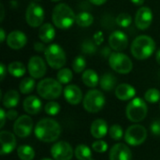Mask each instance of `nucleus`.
Masks as SVG:
<instances>
[{"label":"nucleus","instance_id":"10","mask_svg":"<svg viewBox=\"0 0 160 160\" xmlns=\"http://www.w3.org/2000/svg\"><path fill=\"white\" fill-rule=\"evenodd\" d=\"M45 13L41 6L38 5L35 2H32L28 5L25 12V20L28 25L31 27H38L43 24Z\"/></svg>","mask_w":160,"mask_h":160},{"label":"nucleus","instance_id":"50","mask_svg":"<svg viewBox=\"0 0 160 160\" xmlns=\"http://www.w3.org/2000/svg\"><path fill=\"white\" fill-rule=\"evenodd\" d=\"M52 2H58V1H60V0H51Z\"/></svg>","mask_w":160,"mask_h":160},{"label":"nucleus","instance_id":"14","mask_svg":"<svg viewBox=\"0 0 160 160\" xmlns=\"http://www.w3.org/2000/svg\"><path fill=\"white\" fill-rule=\"evenodd\" d=\"M153 22V12L150 8H140L135 16V24L140 30H146Z\"/></svg>","mask_w":160,"mask_h":160},{"label":"nucleus","instance_id":"32","mask_svg":"<svg viewBox=\"0 0 160 160\" xmlns=\"http://www.w3.org/2000/svg\"><path fill=\"white\" fill-rule=\"evenodd\" d=\"M73 73L69 68H61L57 73V81L62 84H68L72 81Z\"/></svg>","mask_w":160,"mask_h":160},{"label":"nucleus","instance_id":"44","mask_svg":"<svg viewBox=\"0 0 160 160\" xmlns=\"http://www.w3.org/2000/svg\"><path fill=\"white\" fill-rule=\"evenodd\" d=\"M7 71H8V68H6V66L4 64H1L0 65V78H1V81H3L5 79Z\"/></svg>","mask_w":160,"mask_h":160},{"label":"nucleus","instance_id":"17","mask_svg":"<svg viewBox=\"0 0 160 160\" xmlns=\"http://www.w3.org/2000/svg\"><path fill=\"white\" fill-rule=\"evenodd\" d=\"M27 43V38L24 33L20 30H14L10 32L7 37V44L13 50H20L23 48Z\"/></svg>","mask_w":160,"mask_h":160},{"label":"nucleus","instance_id":"11","mask_svg":"<svg viewBox=\"0 0 160 160\" xmlns=\"http://www.w3.org/2000/svg\"><path fill=\"white\" fill-rule=\"evenodd\" d=\"M33 129V120L28 115L19 116L13 125V131L19 138L28 137Z\"/></svg>","mask_w":160,"mask_h":160},{"label":"nucleus","instance_id":"38","mask_svg":"<svg viewBox=\"0 0 160 160\" xmlns=\"http://www.w3.org/2000/svg\"><path fill=\"white\" fill-rule=\"evenodd\" d=\"M82 50L85 54H94L97 52V44L92 40H84L82 45Z\"/></svg>","mask_w":160,"mask_h":160},{"label":"nucleus","instance_id":"3","mask_svg":"<svg viewBox=\"0 0 160 160\" xmlns=\"http://www.w3.org/2000/svg\"><path fill=\"white\" fill-rule=\"evenodd\" d=\"M130 51L136 59L145 60L155 52L156 42L151 37L141 35L132 41Z\"/></svg>","mask_w":160,"mask_h":160},{"label":"nucleus","instance_id":"2","mask_svg":"<svg viewBox=\"0 0 160 160\" xmlns=\"http://www.w3.org/2000/svg\"><path fill=\"white\" fill-rule=\"evenodd\" d=\"M52 20L57 28L66 30L72 26L76 20V15L68 5L60 3L53 8Z\"/></svg>","mask_w":160,"mask_h":160},{"label":"nucleus","instance_id":"20","mask_svg":"<svg viewBox=\"0 0 160 160\" xmlns=\"http://www.w3.org/2000/svg\"><path fill=\"white\" fill-rule=\"evenodd\" d=\"M22 107L25 112H27L28 114L35 115L40 112L42 109V103L38 97L29 96L23 100Z\"/></svg>","mask_w":160,"mask_h":160},{"label":"nucleus","instance_id":"18","mask_svg":"<svg viewBox=\"0 0 160 160\" xmlns=\"http://www.w3.org/2000/svg\"><path fill=\"white\" fill-rule=\"evenodd\" d=\"M110 160H131L132 153L129 147L124 143H117L110 151Z\"/></svg>","mask_w":160,"mask_h":160},{"label":"nucleus","instance_id":"13","mask_svg":"<svg viewBox=\"0 0 160 160\" xmlns=\"http://www.w3.org/2000/svg\"><path fill=\"white\" fill-rule=\"evenodd\" d=\"M28 72L30 76L34 79H40L42 78L47 71L46 64L44 60L40 56H32L29 59L28 65H27Z\"/></svg>","mask_w":160,"mask_h":160},{"label":"nucleus","instance_id":"45","mask_svg":"<svg viewBox=\"0 0 160 160\" xmlns=\"http://www.w3.org/2000/svg\"><path fill=\"white\" fill-rule=\"evenodd\" d=\"M92 4L96 5V6H101L103 4H105L107 2V0H89Z\"/></svg>","mask_w":160,"mask_h":160},{"label":"nucleus","instance_id":"46","mask_svg":"<svg viewBox=\"0 0 160 160\" xmlns=\"http://www.w3.org/2000/svg\"><path fill=\"white\" fill-rule=\"evenodd\" d=\"M0 34H1V36H0V41H1V42H4V40L7 39V38H6L5 30H4L3 28L0 29Z\"/></svg>","mask_w":160,"mask_h":160},{"label":"nucleus","instance_id":"19","mask_svg":"<svg viewBox=\"0 0 160 160\" xmlns=\"http://www.w3.org/2000/svg\"><path fill=\"white\" fill-rule=\"evenodd\" d=\"M64 97L71 105H78L82 99V90L75 84H69L64 89Z\"/></svg>","mask_w":160,"mask_h":160},{"label":"nucleus","instance_id":"36","mask_svg":"<svg viewBox=\"0 0 160 160\" xmlns=\"http://www.w3.org/2000/svg\"><path fill=\"white\" fill-rule=\"evenodd\" d=\"M132 22V18L128 13H121L116 17V23L123 27V28H127L128 27Z\"/></svg>","mask_w":160,"mask_h":160},{"label":"nucleus","instance_id":"29","mask_svg":"<svg viewBox=\"0 0 160 160\" xmlns=\"http://www.w3.org/2000/svg\"><path fill=\"white\" fill-rule=\"evenodd\" d=\"M17 155L21 160H33L35 158V150L30 145H21L17 149Z\"/></svg>","mask_w":160,"mask_h":160},{"label":"nucleus","instance_id":"42","mask_svg":"<svg viewBox=\"0 0 160 160\" xmlns=\"http://www.w3.org/2000/svg\"><path fill=\"white\" fill-rule=\"evenodd\" d=\"M7 118L9 120H16L18 118V112L12 109H10L8 112H7Z\"/></svg>","mask_w":160,"mask_h":160},{"label":"nucleus","instance_id":"33","mask_svg":"<svg viewBox=\"0 0 160 160\" xmlns=\"http://www.w3.org/2000/svg\"><path fill=\"white\" fill-rule=\"evenodd\" d=\"M144 98L149 103H157L160 100V92L159 90L156 88H150L148 89L144 94Z\"/></svg>","mask_w":160,"mask_h":160},{"label":"nucleus","instance_id":"22","mask_svg":"<svg viewBox=\"0 0 160 160\" xmlns=\"http://www.w3.org/2000/svg\"><path fill=\"white\" fill-rule=\"evenodd\" d=\"M90 132L95 139H102L109 132L107 122L103 119H96L91 125Z\"/></svg>","mask_w":160,"mask_h":160},{"label":"nucleus","instance_id":"40","mask_svg":"<svg viewBox=\"0 0 160 160\" xmlns=\"http://www.w3.org/2000/svg\"><path fill=\"white\" fill-rule=\"evenodd\" d=\"M151 132L156 135V136H160V119L155 120L150 127Z\"/></svg>","mask_w":160,"mask_h":160},{"label":"nucleus","instance_id":"31","mask_svg":"<svg viewBox=\"0 0 160 160\" xmlns=\"http://www.w3.org/2000/svg\"><path fill=\"white\" fill-rule=\"evenodd\" d=\"M36 86V82L34 78H24L19 85L20 92L23 95L30 94Z\"/></svg>","mask_w":160,"mask_h":160},{"label":"nucleus","instance_id":"39","mask_svg":"<svg viewBox=\"0 0 160 160\" xmlns=\"http://www.w3.org/2000/svg\"><path fill=\"white\" fill-rule=\"evenodd\" d=\"M92 148L95 152L97 153H99V154H102V153H105L108 149V144L106 142L102 141V140H97L96 142H93L92 144Z\"/></svg>","mask_w":160,"mask_h":160},{"label":"nucleus","instance_id":"7","mask_svg":"<svg viewBox=\"0 0 160 160\" xmlns=\"http://www.w3.org/2000/svg\"><path fill=\"white\" fill-rule=\"evenodd\" d=\"M105 97L102 92L98 90H90L83 98V108L91 113H96L101 111L105 105Z\"/></svg>","mask_w":160,"mask_h":160},{"label":"nucleus","instance_id":"23","mask_svg":"<svg viewBox=\"0 0 160 160\" xmlns=\"http://www.w3.org/2000/svg\"><path fill=\"white\" fill-rule=\"evenodd\" d=\"M55 37V30L50 22L43 23L38 29V38L44 43H50Z\"/></svg>","mask_w":160,"mask_h":160},{"label":"nucleus","instance_id":"47","mask_svg":"<svg viewBox=\"0 0 160 160\" xmlns=\"http://www.w3.org/2000/svg\"><path fill=\"white\" fill-rule=\"evenodd\" d=\"M131 2L136 6H142L144 3V0H131Z\"/></svg>","mask_w":160,"mask_h":160},{"label":"nucleus","instance_id":"35","mask_svg":"<svg viewBox=\"0 0 160 160\" xmlns=\"http://www.w3.org/2000/svg\"><path fill=\"white\" fill-rule=\"evenodd\" d=\"M109 134L110 137L114 141H120L123 136H125L123 128L119 125H112L109 129Z\"/></svg>","mask_w":160,"mask_h":160},{"label":"nucleus","instance_id":"41","mask_svg":"<svg viewBox=\"0 0 160 160\" xmlns=\"http://www.w3.org/2000/svg\"><path fill=\"white\" fill-rule=\"evenodd\" d=\"M34 49L38 52H45L47 47L44 45V42H36L34 45Z\"/></svg>","mask_w":160,"mask_h":160},{"label":"nucleus","instance_id":"6","mask_svg":"<svg viewBox=\"0 0 160 160\" xmlns=\"http://www.w3.org/2000/svg\"><path fill=\"white\" fill-rule=\"evenodd\" d=\"M44 54L48 65L53 69H61L67 62L66 53L58 44L49 45Z\"/></svg>","mask_w":160,"mask_h":160},{"label":"nucleus","instance_id":"4","mask_svg":"<svg viewBox=\"0 0 160 160\" xmlns=\"http://www.w3.org/2000/svg\"><path fill=\"white\" fill-rule=\"evenodd\" d=\"M62 83H60L58 81L52 79V78H46L41 80L37 86L38 94L44 99L52 100L58 98L62 94Z\"/></svg>","mask_w":160,"mask_h":160},{"label":"nucleus","instance_id":"5","mask_svg":"<svg viewBox=\"0 0 160 160\" xmlns=\"http://www.w3.org/2000/svg\"><path fill=\"white\" fill-rule=\"evenodd\" d=\"M148 112V108L143 99L135 98L128 104L126 109L127 118L133 123H140L145 119Z\"/></svg>","mask_w":160,"mask_h":160},{"label":"nucleus","instance_id":"15","mask_svg":"<svg viewBox=\"0 0 160 160\" xmlns=\"http://www.w3.org/2000/svg\"><path fill=\"white\" fill-rule=\"evenodd\" d=\"M109 44L111 48L116 52H122L127 49L128 45V36L120 30L113 31L109 38Z\"/></svg>","mask_w":160,"mask_h":160},{"label":"nucleus","instance_id":"28","mask_svg":"<svg viewBox=\"0 0 160 160\" xmlns=\"http://www.w3.org/2000/svg\"><path fill=\"white\" fill-rule=\"evenodd\" d=\"M75 22L81 27H88L94 22V17L91 13L82 11L76 15Z\"/></svg>","mask_w":160,"mask_h":160},{"label":"nucleus","instance_id":"49","mask_svg":"<svg viewBox=\"0 0 160 160\" xmlns=\"http://www.w3.org/2000/svg\"><path fill=\"white\" fill-rule=\"evenodd\" d=\"M1 10H2V13H1V21H3V19H4V7H3V5H1Z\"/></svg>","mask_w":160,"mask_h":160},{"label":"nucleus","instance_id":"24","mask_svg":"<svg viewBox=\"0 0 160 160\" xmlns=\"http://www.w3.org/2000/svg\"><path fill=\"white\" fill-rule=\"evenodd\" d=\"M20 101V95L16 90L8 91L3 97V105L7 109L15 108Z\"/></svg>","mask_w":160,"mask_h":160},{"label":"nucleus","instance_id":"27","mask_svg":"<svg viewBox=\"0 0 160 160\" xmlns=\"http://www.w3.org/2000/svg\"><path fill=\"white\" fill-rule=\"evenodd\" d=\"M8 71L11 76L16 77V78H20L25 74L26 68H25V66L22 62L14 61L8 66Z\"/></svg>","mask_w":160,"mask_h":160},{"label":"nucleus","instance_id":"53","mask_svg":"<svg viewBox=\"0 0 160 160\" xmlns=\"http://www.w3.org/2000/svg\"><path fill=\"white\" fill-rule=\"evenodd\" d=\"M36 1H40V0H36Z\"/></svg>","mask_w":160,"mask_h":160},{"label":"nucleus","instance_id":"21","mask_svg":"<svg viewBox=\"0 0 160 160\" xmlns=\"http://www.w3.org/2000/svg\"><path fill=\"white\" fill-rule=\"evenodd\" d=\"M136 95V89L128 83H121L115 89V96L122 101L133 99Z\"/></svg>","mask_w":160,"mask_h":160},{"label":"nucleus","instance_id":"51","mask_svg":"<svg viewBox=\"0 0 160 160\" xmlns=\"http://www.w3.org/2000/svg\"><path fill=\"white\" fill-rule=\"evenodd\" d=\"M41 160H52V159H50V158H43V159Z\"/></svg>","mask_w":160,"mask_h":160},{"label":"nucleus","instance_id":"30","mask_svg":"<svg viewBox=\"0 0 160 160\" xmlns=\"http://www.w3.org/2000/svg\"><path fill=\"white\" fill-rule=\"evenodd\" d=\"M74 154L78 160H90L92 158L91 149L85 144H79L75 148Z\"/></svg>","mask_w":160,"mask_h":160},{"label":"nucleus","instance_id":"8","mask_svg":"<svg viewBox=\"0 0 160 160\" xmlns=\"http://www.w3.org/2000/svg\"><path fill=\"white\" fill-rule=\"evenodd\" d=\"M109 64L115 72L120 74H128L132 70L133 68V63L131 59L128 55L120 52H112L110 54Z\"/></svg>","mask_w":160,"mask_h":160},{"label":"nucleus","instance_id":"43","mask_svg":"<svg viewBox=\"0 0 160 160\" xmlns=\"http://www.w3.org/2000/svg\"><path fill=\"white\" fill-rule=\"evenodd\" d=\"M6 118H7V113L5 112L4 109H1V110H0V119H1V123H0V128H2L5 126Z\"/></svg>","mask_w":160,"mask_h":160},{"label":"nucleus","instance_id":"48","mask_svg":"<svg viewBox=\"0 0 160 160\" xmlns=\"http://www.w3.org/2000/svg\"><path fill=\"white\" fill-rule=\"evenodd\" d=\"M156 60L158 62V64L160 66V50H158L157 52V54H156Z\"/></svg>","mask_w":160,"mask_h":160},{"label":"nucleus","instance_id":"34","mask_svg":"<svg viewBox=\"0 0 160 160\" xmlns=\"http://www.w3.org/2000/svg\"><path fill=\"white\" fill-rule=\"evenodd\" d=\"M86 67V62L83 56H77L72 62V68L76 73H81L84 70Z\"/></svg>","mask_w":160,"mask_h":160},{"label":"nucleus","instance_id":"12","mask_svg":"<svg viewBox=\"0 0 160 160\" xmlns=\"http://www.w3.org/2000/svg\"><path fill=\"white\" fill-rule=\"evenodd\" d=\"M51 155L54 160H71L74 151L68 142H58L52 146Z\"/></svg>","mask_w":160,"mask_h":160},{"label":"nucleus","instance_id":"52","mask_svg":"<svg viewBox=\"0 0 160 160\" xmlns=\"http://www.w3.org/2000/svg\"><path fill=\"white\" fill-rule=\"evenodd\" d=\"M90 160H95V159H93V158H91V159H90Z\"/></svg>","mask_w":160,"mask_h":160},{"label":"nucleus","instance_id":"16","mask_svg":"<svg viewBox=\"0 0 160 160\" xmlns=\"http://www.w3.org/2000/svg\"><path fill=\"white\" fill-rule=\"evenodd\" d=\"M0 142H1V150L0 154L2 156H6L10 154L16 146V139L13 133L3 130L0 132Z\"/></svg>","mask_w":160,"mask_h":160},{"label":"nucleus","instance_id":"26","mask_svg":"<svg viewBox=\"0 0 160 160\" xmlns=\"http://www.w3.org/2000/svg\"><path fill=\"white\" fill-rule=\"evenodd\" d=\"M116 82H117L116 77L112 75V73H106L102 75V77L99 80L100 87L102 88V90L107 91V92H110L112 89H114Z\"/></svg>","mask_w":160,"mask_h":160},{"label":"nucleus","instance_id":"37","mask_svg":"<svg viewBox=\"0 0 160 160\" xmlns=\"http://www.w3.org/2000/svg\"><path fill=\"white\" fill-rule=\"evenodd\" d=\"M60 109H61L60 108V105L57 102H55V101H50L44 107L45 112L48 115H52V116L56 115L60 112Z\"/></svg>","mask_w":160,"mask_h":160},{"label":"nucleus","instance_id":"9","mask_svg":"<svg viewBox=\"0 0 160 160\" xmlns=\"http://www.w3.org/2000/svg\"><path fill=\"white\" fill-rule=\"evenodd\" d=\"M147 138V130L142 125H132L125 132L124 139L128 145L139 146L142 144Z\"/></svg>","mask_w":160,"mask_h":160},{"label":"nucleus","instance_id":"1","mask_svg":"<svg viewBox=\"0 0 160 160\" xmlns=\"http://www.w3.org/2000/svg\"><path fill=\"white\" fill-rule=\"evenodd\" d=\"M34 132L36 137L40 142H52L60 137L61 127L54 119L44 118L38 122Z\"/></svg>","mask_w":160,"mask_h":160},{"label":"nucleus","instance_id":"25","mask_svg":"<svg viewBox=\"0 0 160 160\" xmlns=\"http://www.w3.org/2000/svg\"><path fill=\"white\" fill-rule=\"evenodd\" d=\"M82 80V82L87 87H91V88L96 87L98 85V83L99 82L98 75L93 69H86L85 71H83Z\"/></svg>","mask_w":160,"mask_h":160}]
</instances>
